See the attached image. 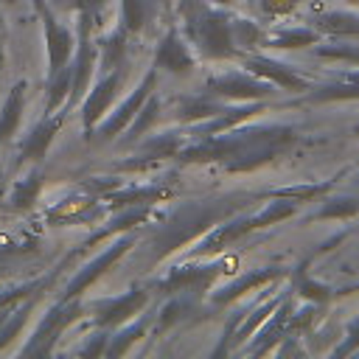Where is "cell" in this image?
Wrapping results in <instances>:
<instances>
[{
    "label": "cell",
    "instance_id": "1",
    "mask_svg": "<svg viewBox=\"0 0 359 359\" xmlns=\"http://www.w3.org/2000/svg\"><path fill=\"white\" fill-rule=\"evenodd\" d=\"M160 62H163V65H168L171 70H180V65H182V67L188 65V56H185V50H182V48L168 36V39H165V45H163Z\"/></svg>",
    "mask_w": 359,
    "mask_h": 359
}]
</instances>
